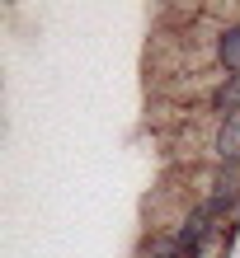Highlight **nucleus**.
<instances>
[{"label":"nucleus","instance_id":"obj_1","mask_svg":"<svg viewBox=\"0 0 240 258\" xmlns=\"http://www.w3.org/2000/svg\"><path fill=\"white\" fill-rule=\"evenodd\" d=\"M165 146L174 155H184L188 164H240V117L231 122H198V127H170Z\"/></svg>","mask_w":240,"mask_h":258},{"label":"nucleus","instance_id":"obj_2","mask_svg":"<svg viewBox=\"0 0 240 258\" xmlns=\"http://www.w3.org/2000/svg\"><path fill=\"white\" fill-rule=\"evenodd\" d=\"M179 178L188 183L184 197L212 207L221 221H240V164H226V169H217V164H184Z\"/></svg>","mask_w":240,"mask_h":258}]
</instances>
